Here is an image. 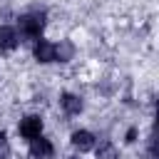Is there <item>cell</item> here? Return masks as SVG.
Returning <instances> with one entry per match:
<instances>
[{"label": "cell", "instance_id": "obj_6", "mask_svg": "<svg viewBox=\"0 0 159 159\" xmlns=\"http://www.w3.org/2000/svg\"><path fill=\"white\" fill-rule=\"evenodd\" d=\"M72 147L80 149V152H89V149H94V134L87 132V129H77V132H72Z\"/></svg>", "mask_w": 159, "mask_h": 159}, {"label": "cell", "instance_id": "obj_2", "mask_svg": "<svg viewBox=\"0 0 159 159\" xmlns=\"http://www.w3.org/2000/svg\"><path fill=\"white\" fill-rule=\"evenodd\" d=\"M17 132H20V137H25L27 142L35 139L37 134H42V117H37V114H27L25 119H20Z\"/></svg>", "mask_w": 159, "mask_h": 159}, {"label": "cell", "instance_id": "obj_3", "mask_svg": "<svg viewBox=\"0 0 159 159\" xmlns=\"http://www.w3.org/2000/svg\"><path fill=\"white\" fill-rule=\"evenodd\" d=\"M20 42L22 40L12 25H0V52H12Z\"/></svg>", "mask_w": 159, "mask_h": 159}, {"label": "cell", "instance_id": "obj_13", "mask_svg": "<svg viewBox=\"0 0 159 159\" xmlns=\"http://www.w3.org/2000/svg\"><path fill=\"white\" fill-rule=\"evenodd\" d=\"M67 159H80V157H67Z\"/></svg>", "mask_w": 159, "mask_h": 159}, {"label": "cell", "instance_id": "obj_8", "mask_svg": "<svg viewBox=\"0 0 159 159\" xmlns=\"http://www.w3.org/2000/svg\"><path fill=\"white\" fill-rule=\"evenodd\" d=\"M75 55V45L70 40H62L60 45H55V62H70Z\"/></svg>", "mask_w": 159, "mask_h": 159}, {"label": "cell", "instance_id": "obj_12", "mask_svg": "<svg viewBox=\"0 0 159 159\" xmlns=\"http://www.w3.org/2000/svg\"><path fill=\"white\" fill-rule=\"evenodd\" d=\"M2 142H5V132H0V144H2Z\"/></svg>", "mask_w": 159, "mask_h": 159}, {"label": "cell", "instance_id": "obj_1", "mask_svg": "<svg viewBox=\"0 0 159 159\" xmlns=\"http://www.w3.org/2000/svg\"><path fill=\"white\" fill-rule=\"evenodd\" d=\"M17 35L25 40H37L45 30V12H27L17 20Z\"/></svg>", "mask_w": 159, "mask_h": 159}, {"label": "cell", "instance_id": "obj_7", "mask_svg": "<svg viewBox=\"0 0 159 159\" xmlns=\"http://www.w3.org/2000/svg\"><path fill=\"white\" fill-rule=\"evenodd\" d=\"M60 104H62V109L67 112V114H80L82 112V99L77 97V94H72V92H65L62 97H60Z\"/></svg>", "mask_w": 159, "mask_h": 159}, {"label": "cell", "instance_id": "obj_10", "mask_svg": "<svg viewBox=\"0 0 159 159\" xmlns=\"http://www.w3.org/2000/svg\"><path fill=\"white\" fill-rule=\"evenodd\" d=\"M10 157V147H7V142H2L0 144V159H7Z\"/></svg>", "mask_w": 159, "mask_h": 159}, {"label": "cell", "instance_id": "obj_5", "mask_svg": "<svg viewBox=\"0 0 159 159\" xmlns=\"http://www.w3.org/2000/svg\"><path fill=\"white\" fill-rule=\"evenodd\" d=\"M52 142L50 139H45L42 134H37L35 139H30V154L35 157V159H47V157H52Z\"/></svg>", "mask_w": 159, "mask_h": 159}, {"label": "cell", "instance_id": "obj_9", "mask_svg": "<svg viewBox=\"0 0 159 159\" xmlns=\"http://www.w3.org/2000/svg\"><path fill=\"white\" fill-rule=\"evenodd\" d=\"M94 154H97V159H117V147L112 142H99Z\"/></svg>", "mask_w": 159, "mask_h": 159}, {"label": "cell", "instance_id": "obj_11", "mask_svg": "<svg viewBox=\"0 0 159 159\" xmlns=\"http://www.w3.org/2000/svg\"><path fill=\"white\" fill-rule=\"evenodd\" d=\"M134 139H137V129H129L127 132V142H134Z\"/></svg>", "mask_w": 159, "mask_h": 159}, {"label": "cell", "instance_id": "obj_4", "mask_svg": "<svg viewBox=\"0 0 159 159\" xmlns=\"http://www.w3.org/2000/svg\"><path fill=\"white\" fill-rule=\"evenodd\" d=\"M32 55H35V60L42 62V65L55 62V45L47 42V40H42V37H37V42H35V47H32Z\"/></svg>", "mask_w": 159, "mask_h": 159}]
</instances>
